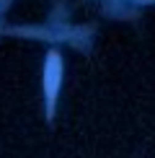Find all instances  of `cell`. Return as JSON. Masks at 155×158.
<instances>
[{"mask_svg": "<svg viewBox=\"0 0 155 158\" xmlns=\"http://www.w3.org/2000/svg\"><path fill=\"white\" fill-rule=\"evenodd\" d=\"M60 78H62V65H60V55L52 52L47 68H44V91H47V106L49 111L54 109V98H57V88H60Z\"/></svg>", "mask_w": 155, "mask_h": 158, "instance_id": "1", "label": "cell"}]
</instances>
